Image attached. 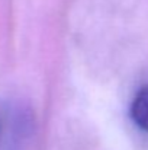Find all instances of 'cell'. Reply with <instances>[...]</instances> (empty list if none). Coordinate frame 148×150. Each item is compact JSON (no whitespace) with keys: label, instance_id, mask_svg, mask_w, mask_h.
Returning <instances> with one entry per match:
<instances>
[{"label":"cell","instance_id":"7a4b0ae2","mask_svg":"<svg viewBox=\"0 0 148 150\" xmlns=\"http://www.w3.org/2000/svg\"><path fill=\"white\" fill-rule=\"evenodd\" d=\"M0 137H1V124H0Z\"/></svg>","mask_w":148,"mask_h":150},{"label":"cell","instance_id":"6da1fadb","mask_svg":"<svg viewBox=\"0 0 148 150\" xmlns=\"http://www.w3.org/2000/svg\"><path fill=\"white\" fill-rule=\"evenodd\" d=\"M131 118L141 130L148 133V85L142 86L132 99Z\"/></svg>","mask_w":148,"mask_h":150}]
</instances>
